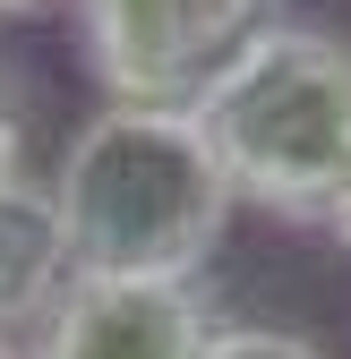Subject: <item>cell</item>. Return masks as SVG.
Segmentation results:
<instances>
[{"label":"cell","instance_id":"52a82bcc","mask_svg":"<svg viewBox=\"0 0 351 359\" xmlns=\"http://www.w3.org/2000/svg\"><path fill=\"white\" fill-rule=\"evenodd\" d=\"M18 171H26V103H18L9 69H0V180H18Z\"/></svg>","mask_w":351,"mask_h":359},{"label":"cell","instance_id":"5b68a950","mask_svg":"<svg viewBox=\"0 0 351 359\" xmlns=\"http://www.w3.org/2000/svg\"><path fill=\"white\" fill-rule=\"evenodd\" d=\"M77 274L69 231H60V205H52V180H0V325L34 334V317L60 299V283Z\"/></svg>","mask_w":351,"mask_h":359},{"label":"cell","instance_id":"8992f818","mask_svg":"<svg viewBox=\"0 0 351 359\" xmlns=\"http://www.w3.org/2000/svg\"><path fill=\"white\" fill-rule=\"evenodd\" d=\"M206 359H326V351L291 325H214Z\"/></svg>","mask_w":351,"mask_h":359},{"label":"cell","instance_id":"3957f363","mask_svg":"<svg viewBox=\"0 0 351 359\" xmlns=\"http://www.w3.org/2000/svg\"><path fill=\"white\" fill-rule=\"evenodd\" d=\"M266 26V0H69V34L103 103L189 111L214 69Z\"/></svg>","mask_w":351,"mask_h":359},{"label":"cell","instance_id":"6da1fadb","mask_svg":"<svg viewBox=\"0 0 351 359\" xmlns=\"http://www.w3.org/2000/svg\"><path fill=\"white\" fill-rule=\"evenodd\" d=\"M52 205H60L77 274L197 283L214 265V248L232 240L240 189L223 180V163H214L206 128L189 111L103 103L60 146Z\"/></svg>","mask_w":351,"mask_h":359},{"label":"cell","instance_id":"30bf717a","mask_svg":"<svg viewBox=\"0 0 351 359\" xmlns=\"http://www.w3.org/2000/svg\"><path fill=\"white\" fill-rule=\"evenodd\" d=\"M334 240H343V248H351V205H343V214H334Z\"/></svg>","mask_w":351,"mask_h":359},{"label":"cell","instance_id":"277c9868","mask_svg":"<svg viewBox=\"0 0 351 359\" xmlns=\"http://www.w3.org/2000/svg\"><path fill=\"white\" fill-rule=\"evenodd\" d=\"M214 308L197 283L154 274H69L34 317L26 359H206Z\"/></svg>","mask_w":351,"mask_h":359},{"label":"cell","instance_id":"9c48e42d","mask_svg":"<svg viewBox=\"0 0 351 359\" xmlns=\"http://www.w3.org/2000/svg\"><path fill=\"white\" fill-rule=\"evenodd\" d=\"M0 359H26V334H9V325H0Z\"/></svg>","mask_w":351,"mask_h":359},{"label":"cell","instance_id":"7a4b0ae2","mask_svg":"<svg viewBox=\"0 0 351 359\" xmlns=\"http://www.w3.org/2000/svg\"><path fill=\"white\" fill-rule=\"evenodd\" d=\"M240 205L334 231L351 205V43L317 18H266L189 103Z\"/></svg>","mask_w":351,"mask_h":359},{"label":"cell","instance_id":"ba28073f","mask_svg":"<svg viewBox=\"0 0 351 359\" xmlns=\"http://www.w3.org/2000/svg\"><path fill=\"white\" fill-rule=\"evenodd\" d=\"M34 9H52V0H0V18H34Z\"/></svg>","mask_w":351,"mask_h":359}]
</instances>
